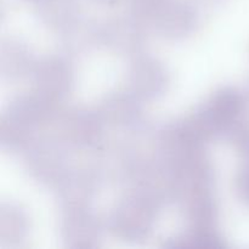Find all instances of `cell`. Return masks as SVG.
Listing matches in <instances>:
<instances>
[{
	"label": "cell",
	"mask_w": 249,
	"mask_h": 249,
	"mask_svg": "<svg viewBox=\"0 0 249 249\" xmlns=\"http://www.w3.org/2000/svg\"><path fill=\"white\" fill-rule=\"evenodd\" d=\"M238 184H240V192L242 194V197L249 202V167L242 173Z\"/></svg>",
	"instance_id": "obj_1"
}]
</instances>
